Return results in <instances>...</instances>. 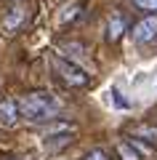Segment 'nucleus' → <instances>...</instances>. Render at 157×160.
<instances>
[{
  "label": "nucleus",
  "instance_id": "nucleus-7",
  "mask_svg": "<svg viewBox=\"0 0 157 160\" xmlns=\"http://www.w3.org/2000/svg\"><path fill=\"white\" fill-rule=\"evenodd\" d=\"M125 27H128V24H125L123 13H117V11H115L112 16H109V24H107V38L112 40V43H117V40L125 35Z\"/></svg>",
  "mask_w": 157,
  "mask_h": 160
},
{
  "label": "nucleus",
  "instance_id": "nucleus-9",
  "mask_svg": "<svg viewBox=\"0 0 157 160\" xmlns=\"http://www.w3.org/2000/svg\"><path fill=\"white\" fill-rule=\"evenodd\" d=\"M139 11H146V13H157V0H130Z\"/></svg>",
  "mask_w": 157,
  "mask_h": 160
},
{
  "label": "nucleus",
  "instance_id": "nucleus-10",
  "mask_svg": "<svg viewBox=\"0 0 157 160\" xmlns=\"http://www.w3.org/2000/svg\"><path fill=\"white\" fill-rule=\"evenodd\" d=\"M85 160H109V158H107L104 149H91V152L85 155Z\"/></svg>",
  "mask_w": 157,
  "mask_h": 160
},
{
  "label": "nucleus",
  "instance_id": "nucleus-4",
  "mask_svg": "<svg viewBox=\"0 0 157 160\" xmlns=\"http://www.w3.org/2000/svg\"><path fill=\"white\" fill-rule=\"evenodd\" d=\"M133 40L139 43V46H144V43H152V40L157 38V13H149V16H144L139 24H133Z\"/></svg>",
  "mask_w": 157,
  "mask_h": 160
},
{
  "label": "nucleus",
  "instance_id": "nucleus-2",
  "mask_svg": "<svg viewBox=\"0 0 157 160\" xmlns=\"http://www.w3.org/2000/svg\"><path fill=\"white\" fill-rule=\"evenodd\" d=\"M51 67H53V72H56L69 88H85V86H91V75L85 72L83 67H77L72 59L51 56Z\"/></svg>",
  "mask_w": 157,
  "mask_h": 160
},
{
  "label": "nucleus",
  "instance_id": "nucleus-3",
  "mask_svg": "<svg viewBox=\"0 0 157 160\" xmlns=\"http://www.w3.org/2000/svg\"><path fill=\"white\" fill-rule=\"evenodd\" d=\"M27 19H29V8L24 6V3H13V6L6 11V19H3V32H6V35H16L19 29L27 24Z\"/></svg>",
  "mask_w": 157,
  "mask_h": 160
},
{
  "label": "nucleus",
  "instance_id": "nucleus-6",
  "mask_svg": "<svg viewBox=\"0 0 157 160\" xmlns=\"http://www.w3.org/2000/svg\"><path fill=\"white\" fill-rule=\"evenodd\" d=\"M130 136L157 147V126H152V123H136V126H130Z\"/></svg>",
  "mask_w": 157,
  "mask_h": 160
},
{
  "label": "nucleus",
  "instance_id": "nucleus-8",
  "mask_svg": "<svg viewBox=\"0 0 157 160\" xmlns=\"http://www.w3.org/2000/svg\"><path fill=\"white\" fill-rule=\"evenodd\" d=\"M117 155H120V160H141L139 158V149H136L130 142H120L117 144Z\"/></svg>",
  "mask_w": 157,
  "mask_h": 160
},
{
  "label": "nucleus",
  "instance_id": "nucleus-5",
  "mask_svg": "<svg viewBox=\"0 0 157 160\" xmlns=\"http://www.w3.org/2000/svg\"><path fill=\"white\" fill-rule=\"evenodd\" d=\"M16 120H19V104H16V99H11V96L0 99V126H3V128H13V126H16Z\"/></svg>",
  "mask_w": 157,
  "mask_h": 160
},
{
  "label": "nucleus",
  "instance_id": "nucleus-12",
  "mask_svg": "<svg viewBox=\"0 0 157 160\" xmlns=\"http://www.w3.org/2000/svg\"><path fill=\"white\" fill-rule=\"evenodd\" d=\"M11 160H16V158H11Z\"/></svg>",
  "mask_w": 157,
  "mask_h": 160
},
{
  "label": "nucleus",
  "instance_id": "nucleus-1",
  "mask_svg": "<svg viewBox=\"0 0 157 160\" xmlns=\"http://www.w3.org/2000/svg\"><path fill=\"white\" fill-rule=\"evenodd\" d=\"M19 118H24L32 126H40V123H51V120L59 115L61 104L53 93L48 91H29L19 99Z\"/></svg>",
  "mask_w": 157,
  "mask_h": 160
},
{
  "label": "nucleus",
  "instance_id": "nucleus-11",
  "mask_svg": "<svg viewBox=\"0 0 157 160\" xmlns=\"http://www.w3.org/2000/svg\"><path fill=\"white\" fill-rule=\"evenodd\" d=\"M112 96H115V104H117V107H123V109H128V107H130V104L125 102L123 96H120V91H117V88H112Z\"/></svg>",
  "mask_w": 157,
  "mask_h": 160
}]
</instances>
